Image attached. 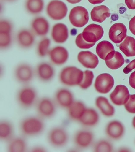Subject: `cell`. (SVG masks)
Returning <instances> with one entry per match:
<instances>
[{"label":"cell","instance_id":"obj_1","mask_svg":"<svg viewBox=\"0 0 135 152\" xmlns=\"http://www.w3.org/2000/svg\"><path fill=\"white\" fill-rule=\"evenodd\" d=\"M44 120L37 115H29L23 118L19 124L21 135L26 138L41 135L46 128Z\"/></svg>","mask_w":135,"mask_h":152},{"label":"cell","instance_id":"obj_2","mask_svg":"<svg viewBox=\"0 0 135 152\" xmlns=\"http://www.w3.org/2000/svg\"><path fill=\"white\" fill-rule=\"evenodd\" d=\"M16 102L22 109L27 110L35 107L39 99L37 89L29 85L23 86L16 92Z\"/></svg>","mask_w":135,"mask_h":152},{"label":"cell","instance_id":"obj_3","mask_svg":"<svg viewBox=\"0 0 135 152\" xmlns=\"http://www.w3.org/2000/svg\"><path fill=\"white\" fill-rule=\"evenodd\" d=\"M84 72L74 66H66L59 74V81L67 87L79 86L83 79Z\"/></svg>","mask_w":135,"mask_h":152},{"label":"cell","instance_id":"obj_4","mask_svg":"<svg viewBox=\"0 0 135 152\" xmlns=\"http://www.w3.org/2000/svg\"><path fill=\"white\" fill-rule=\"evenodd\" d=\"M47 140L49 144L53 148H63L67 145L69 141V134L63 126H54L47 133Z\"/></svg>","mask_w":135,"mask_h":152},{"label":"cell","instance_id":"obj_5","mask_svg":"<svg viewBox=\"0 0 135 152\" xmlns=\"http://www.w3.org/2000/svg\"><path fill=\"white\" fill-rule=\"evenodd\" d=\"M35 107L37 115L45 120L54 117L58 106L53 99L44 96L38 99Z\"/></svg>","mask_w":135,"mask_h":152},{"label":"cell","instance_id":"obj_6","mask_svg":"<svg viewBox=\"0 0 135 152\" xmlns=\"http://www.w3.org/2000/svg\"><path fill=\"white\" fill-rule=\"evenodd\" d=\"M35 74V72L32 66L26 63L19 64L14 72L15 80L23 85H29L33 80Z\"/></svg>","mask_w":135,"mask_h":152},{"label":"cell","instance_id":"obj_7","mask_svg":"<svg viewBox=\"0 0 135 152\" xmlns=\"http://www.w3.org/2000/svg\"><path fill=\"white\" fill-rule=\"evenodd\" d=\"M53 100L58 107L67 110L74 100L73 92L67 88H60L55 92Z\"/></svg>","mask_w":135,"mask_h":152},{"label":"cell","instance_id":"obj_8","mask_svg":"<svg viewBox=\"0 0 135 152\" xmlns=\"http://www.w3.org/2000/svg\"><path fill=\"white\" fill-rule=\"evenodd\" d=\"M67 12V5L60 0H52L48 3L46 8L48 15L54 20H61L64 18Z\"/></svg>","mask_w":135,"mask_h":152},{"label":"cell","instance_id":"obj_9","mask_svg":"<svg viewBox=\"0 0 135 152\" xmlns=\"http://www.w3.org/2000/svg\"><path fill=\"white\" fill-rule=\"evenodd\" d=\"M69 18L71 24L77 28L84 26L89 20L88 11L85 8L82 6L73 8L70 12Z\"/></svg>","mask_w":135,"mask_h":152},{"label":"cell","instance_id":"obj_10","mask_svg":"<svg viewBox=\"0 0 135 152\" xmlns=\"http://www.w3.org/2000/svg\"><path fill=\"white\" fill-rule=\"evenodd\" d=\"M35 74L41 82L48 83L53 80L55 75V70L53 66L47 62H41L37 65Z\"/></svg>","mask_w":135,"mask_h":152},{"label":"cell","instance_id":"obj_11","mask_svg":"<svg viewBox=\"0 0 135 152\" xmlns=\"http://www.w3.org/2000/svg\"><path fill=\"white\" fill-rule=\"evenodd\" d=\"M104 31L102 27L98 24H92L86 27L82 33V37L86 42L96 43L103 37Z\"/></svg>","mask_w":135,"mask_h":152},{"label":"cell","instance_id":"obj_12","mask_svg":"<svg viewBox=\"0 0 135 152\" xmlns=\"http://www.w3.org/2000/svg\"><path fill=\"white\" fill-rule=\"evenodd\" d=\"M93 135L91 132L84 130H79L73 134V141L77 148L83 149L91 144Z\"/></svg>","mask_w":135,"mask_h":152},{"label":"cell","instance_id":"obj_13","mask_svg":"<svg viewBox=\"0 0 135 152\" xmlns=\"http://www.w3.org/2000/svg\"><path fill=\"white\" fill-rule=\"evenodd\" d=\"M114 85V80L112 76L108 73L99 75L95 79L94 87L96 91L102 94H106L110 92Z\"/></svg>","mask_w":135,"mask_h":152},{"label":"cell","instance_id":"obj_14","mask_svg":"<svg viewBox=\"0 0 135 152\" xmlns=\"http://www.w3.org/2000/svg\"><path fill=\"white\" fill-rule=\"evenodd\" d=\"M130 94L126 86L117 85L110 95V100L117 106L124 105L129 100Z\"/></svg>","mask_w":135,"mask_h":152},{"label":"cell","instance_id":"obj_15","mask_svg":"<svg viewBox=\"0 0 135 152\" xmlns=\"http://www.w3.org/2000/svg\"><path fill=\"white\" fill-rule=\"evenodd\" d=\"M48 55L51 62L54 65L60 66L64 64L69 58L67 50L62 46H56L49 51Z\"/></svg>","mask_w":135,"mask_h":152},{"label":"cell","instance_id":"obj_16","mask_svg":"<svg viewBox=\"0 0 135 152\" xmlns=\"http://www.w3.org/2000/svg\"><path fill=\"white\" fill-rule=\"evenodd\" d=\"M86 108L84 104L82 102L74 100L66 110L68 118L74 122H79Z\"/></svg>","mask_w":135,"mask_h":152},{"label":"cell","instance_id":"obj_17","mask_svg":"<svg viewBox=\"0 0 135 152\" xmlns=\"http://www.w3.org/2000/svg\"><path fill=\"white\" fill-rule=\"evenodd\" d=\"M26 138L21 135L14 136L7 142L6 150L9 152H25L28 151Z\"/></svg>","mask_w":135,"mask_h":152},{"label":"cell","instance_id":"obj_18","mask_svg":"<svg viewBox=\"0 0 135 152\" xmlns=\"http://www.w3.org/2000/svg\"><path fill=\"white\" fill-rule=\"evenodd\" d=\"M126 27L121 23H116L112 26L109 32V38L115 44L121 42L126 37Z\"/></svg>","mask_w":135,"mask_h":152},{"label":"cell","instance_id":"obj_19","mask_svg":"<svg viewBox=\"0 0 135 152\" xmlns=\"http://www.w3.org/2000/svg\"><path fill=\"white\" fill-rule=\"evenodd\" d=\"M15 136V128L10 120L3 119L0 121V140L3 142H9Z\"/></svg>","mask_w":135,"mask_h":152},{"label":"cell","instance_id":"obj_20","mask_svg":"<svg viewBox=\"0 0 135 152\" xmlns=\"http://www.w3.org/2000/svg\"><path fill=\"white\" fill-rule=\"evenodd\" d=\"M79 62L88 69L95 68L99 64L98 58L96 55L90 51H82L77 57Z\"/></svg>","mask_w":135,"mask_h":152},{"label":"cell","instance_id":"obj_21","mask_svg":"<svg viewBox=\"0 0 135 152\" xmlns=\"http://www.w3.org/2000/svg\"><path fill=\"white\" fill-rule=\"evenodd\" d=\"M51 36L56 43L62 44L68 39L69 31L67 26L63 23L55 24L52 28Z\"/></svg>","mask_w":135,"mask_h":152},{"label":"cell","instance_id":"obj_22","mask_svg":"<svg viewBox=\"0 0 135 152\" xmlns=\"http://www.w3.org/2000/svg\"><path fill=\"white\" fill-rule=\"evenodd\" d=\"M31 26L34 33L38 36H45L48 33L49 30L48 21L43 17H38L34 19Z\"/></svg>","mask_w":135,"mask_h":152},{"label":"cell","instance_id":"obj_23","mask_svg":"<svg viewBox=\"0 0 135 152\" xmlns=\"http://www.w3.org/2000/svg\"><path fill=\"white\" fill-rule=\"evenodd\" d=\"M17 43L21 47L28 49L34 44L35 37L31 31L27 29H22L17 34Z\"/></svg>","mask_w":135,"mask_h":152},{"label":"cell","instance_id":"obj_24","mask_svg":"<svg viewBox=\"0 0 135 152\" xmlns=\"http://www.w3.org/2000/svg\"><path fill=\"white\" fill-rule=\"evenodd\" d=\"M105 60L107 66L112 70L117 69L124 63V59L121 54L115 51L108 54Z\"/></svg>","mask_w":135,"mask_h":152},{"label":"cell","instance_id":"obj_25","mask_svg":"<svg viewBox=\"0 0 135 152\" xmlns=\"http://www.w3.org/2000/svg\"><path fill=\"white\" fill-rule=\"evenodd\" d=\"M98 120V113L95 110L91 108H86L79 122L82 126L90 127L96 124Z\"/></svg>","mask_w":135,"mask_h":152},{"label":"cell","instance_id":"obj_26","mask_svg":"<svg viewBox=\"0 0 135 152\" xmlns=\"http://www.w3.org/2000/svg\"><path fill=\"white\" fill-rule=\"evenodd\" d=\"M110 16V10L105 5L95 7L91 12V17L94 22L102 23Z\"/></svg>","mask_w":135,"mask_h":152},{"label":"cell","instance_id":"obj_27","mask_svg":"<svg viewBox=\"0 0 135 152\" xmlns=\"http://www.w3.org/2000/svg\"><path fill=\"white\" fill-rule=\"evenodd\" d=\"M124 132V126L119 121H113L108 124L106 128L107 134L111 138H120Z\"/></svg>","mask_w":135,"mask_h":152},{"label":"cell","instance_id":"obj_28","mask_svg":"<svg viewBox=\"0 0 135 152\" xmlns=\"http://www.w3.org/2000/svg\"><path fill=\"white\" fill-rule=\"evenodd\" d=\"M120 50L127 57L135 56V39L126 36L124 41L119 45Z\"/></svg>","mask_w":135,"mask_h":152},{"label":"cell","instance_id":"obj_29","mask_svg":"<svg viewBox=\"0 0 135 152\" xmlns=\"http://www.w3.org/2000/svg\"><path fill=\"white\" fill-rule=\"evenodd\" d=\"M95 104L97 107L105 116H112L115 113L114 107L110 104L108 99L104 97L100 96L97 98Z\"/></svg>","mask_w":135,"mask_h":152},{"label":"cell","instance_id":"obj_30","mask_svg":"<svg viewBox=\"0 0 135 152\" xmlns=\"http://www.w3.org/2000/svg\"><path fill=\"white\" fill-rule=\"evenodd\" d=\"M43 0H26L25 3L27 11L32 15H37L43 10Z\"/></svg>","mask_w":135,"mask_h":152},{"label":"cell","instance_id":"obj_31","mask_svg":"<svg viewBox=\"0 0 135 152\" xmlns=\"http://www.w3.org/2000/svg\"><path fill=\"white\" fill-rule=\"evenodd\" d=\"M115 51L113 44L108 41H103L97 44L96 52L101 59L105 60L107 55L112 51Z\"/></svg>","mask_w":135,"mask_h":152},{"label":"cell","instance_id":"obj_32","mask_svg":"<svg viewBox=\"0 0 135 152\" xmlns=\"http://www.w3.org/2000/svg\"><path fill=\"white\" fill-rule=\"evenodd\" d=\"M51 44V40L45 37L39 42L37 48V53L39 57L43 58L48 53L49 48Z\"/></svg>","mask_w":135,"mask_h":152},{"label":"cell","instance_id":"obj_33","mask_svg":"<svg viewBox=\"0 0 135 152\" xmlns=\"http://www.w3.org/2000/svg\"><path fill=\"white\" fill-rule=\"evenodd\" d=\"M94 78L92 71L86 70L84 72L83 79L79 86L82 89H87L92 85Z\"/></svg>","mask_w":135,"mask_h":152},{"label":"cell","instance_id":"obj_34","mask_svg":"<svg viewBox=\"0 0 135 152\" xmlns=\"http://www.w3.org/2000/svg\"><path fill=\"white\" fill-rule=\"evenodd\" d=\"M12 32L7 31L0 32V47L5 49L9 48L12 42Z\"/></svg>","mask_w":135,"mask_h":152},{"label":"cell","instance_id":"obj_35","mask_svg":"<svg viewBox=\"0 0 135 152\" xmlns=\"http://www.w3.org/2000/svg\"><path fill=\"white\" fill-rule=\"evenodd\" d=\"M75 44L80 49H88L94 46L95 43H89L86 42L82 37V33L79 34L75 39Z\"/></svg>","mask_w":135,"mask_h":152},{"label":"cell","instance_id":"obj_36","mask_svg":"<svg viewBox=\"0 0 135 152\" xmlns=\"http://www.w3.org/2000/svg\"><path fill=\"white\" fill-rule=\"evenodd\" d=\"M112 147L110 144L105 141H102L95 146V152H111Z\"/></svg>","mask_w":135,"mask_h":152},{"label":"cell","instance_id":"obj_37","mask_svg":"<svg viewBox=\"0 0 135 152\" xmlns=\"http://www.w3.org/2000/svg\"><path fill=\"white\" fill-rule=\"evenodd\" d=\"M124 107L128 112L135 113V94L130 95L129 100L124 104Z\"/></svg>","mask_w":135,"mask_h":152},{"label":"cell","instance_id":"obj_38","mask_svg":"<svg viewBox=\"0 0 135 152\" xmlns=\"http://www.w3.org/2000/svg\"><path fill=\"white\" fill-rule=\"evenodd\" d=\"M12 25L9 20H3L0 21V32L7 31L12 32Z\"/></svg>","mask_w":135,"mask_h":152},{"label":"cell","instance_id":"obj_39","mask_svg":"<svg viewBox=\"0 0 135 152\" xmlns=\"http://www.w3.org/2000/svg\"><path fill=\"white\" fill-rule=\"evenodd\" d=\"M135 69V59L132 60L123 69V72L127 74L131 72L133 70Z\"/></svg>","mask_w":135,"mask_h":152},{"label":"cell","instance_id":"obj_40","mask_svg":"<svg viewBox=\"0 0 135 152\" xmlns=\"http://www.w3.org/2000/svg\"><path fill=\"white\" fill-rule=\"evenodd\" d=\"M32 152H44L46 151V148L45 147L40 145H35L32 147L30 149Z\"/></svg>","mask_w":135,"mask_h":152},{"label":"cell","instance_id":"obj_41","mask_svg":"<svg viewBox=\"0 0 135 152\" xmlns=\"http://www.w3.org/2000/svg\"><path fill=\"white\" fill-rule=\"evenodd\" d=\"M129 27L130 31L135 36V16L130 20Z\"/></svg>","mask_w":135,"mask_h":152},{"label":"cell","instance_id":"obj_42","mask_svg":"<svg viewBox=\"0 0 135 152\" xmlns=\"http://www.w3.org/2000/svg\"><path fill=\"white\" fill-rule=\"evenodd\" d=\"M129 83L130 86L135 89V71L130 75L129 77Z\"/></svg>","mask_w":135,"mask_h":152},{"label":"cell","instance_id":"obj_43","mask_svg":"<svg viewBox=\"0 0 135 152\" xmlns=\"http://www.w3.org/2000/svg\"><path fill=\"white\" fill-rule=\"evenodd\" d=\"M125 2L129 9L135 10V0H125Z\"/></svg>","mask_w":135,"mask_h":152},{"label":"cell","instance_id":"obj_44","mask_svg":"<svg viewBox=\"0 0 135 152\" xmlns=\"http://www.w3.org/2000/svg\"><path fill=\"white\" fill-rule=\"evenodd\" d=\"M88 1L92 4H96L103 3L105 0H88Z\"/></svg>","mask_w":135,"mask_h":152},{"label":"cell","instance_id":"obj_45","mask_svg":"<svg viewBox=\"0 0 135 152\" xmlns=\"http://www.w3.org/2000/svg\"><path fill=\"white\" fill-rule=\"evenodd\" d=\"M68 3L74 4L79 3L82 0H66Z\"/></svg>","mask_w":135,"mask_h":152},{"label":"cell","instance_id":"obj_46","mask_svg":"<svg viewBox=\"0 0 135 152\" xmlns=\"http://www.w3.org/2000/svg\"><path fill=\"white\" fill-rule=\"evenodd\" d=\"M132 125L133 127L135 128V117H134L132 121Z\"/></svg>","mask_w":135,"mask_h":152},{"label":"cell","instance_id":"obj_47","mask_svg":"<svg viewBox=\"0 0 135 152\" xmlns=\"http://www.w3.org/2000/svg\"><path fill=\"white\" fill-rule=\"evenodd\" d=\"M6 1H14L15 0H6Z\"/></svg>","mask_w":135,"mask_h":152}]
</instances>
